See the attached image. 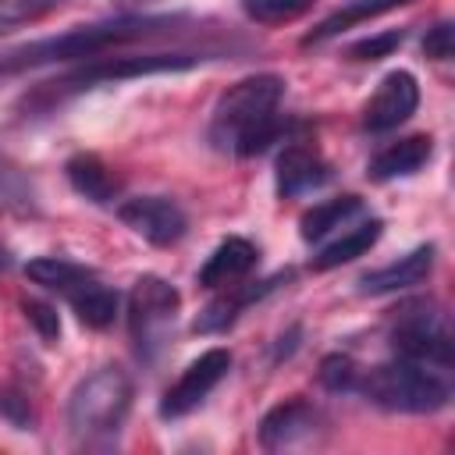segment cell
I'll use <instances>...</instances> for the list:
<instances>
[{
    "label": "cell",
    "instance_id": "1",
    "mask_svg": "<svg viewBox=\"0 0 455 455\" xmlns=\"http://www.w3.org/2000/svg\"><path fill=\"white\" fill-rule=\"evenodd\" d=\"M284 96V78L252 75L235 82L213 107L206 139L217 149H231L238 156H256L288 135V124L277 117V103Z\"/></svg>",
    "mask_w": 455,
    "mask_h": 455
},
{
    "label": "cell",
    "instance_id": "2",
    "mask_svg": "<svg viewBox=\"0 0 455 455\" xmlns=\"http://www.w3.org/2000/svg\"><path fill=\"white\" fill-rule=\"evenodd\" d=\"M178 21H181V14H128V18L71 28V32L53 36V39H36V43H25V46H18V50L0 57V78L28 71V68L57 64V60H92V57H103V50H110V46L167 32Z\"/></svg>",
    "mask_w": 455,
    "mask_h": 455
},
{
    "label": "cell",
    "instance_id": "3",
    "mask_svg": "<svg viewBox=\"0 0 455 455\" xmlns=\"http://www.w3.org/2000/svg\"><path fill=\"white\" fill-rule=\"evenodd\" d=\"M373 405L387 409V412H437L448 405L451 398V384L444 380V373L437 366L427 363H412V359H395L384 366H373L366 377H359L355 384Z\"/></svg>",
    "mask_w": 455,
    "mask_h": 455
},
{
    "label": "cell",
    "instance_id": "4",
    "mask_svg": "<svg viewBox=\"0 0 455 455\" xmlns=\"http://www.w3.org/2000/svg\"><path fill=\"white\" fill-rule=\"evenodd\" d=\"M132 409V377L121 366H100L82 377L68 398V427L78 441H100L121 430Z\"/></svg>",
    "mask_w": 455,
    "mask_h": 455
},
{
    "label": "cell",
    "instance_id": "5",
    "mask_svg": "<svg viewBox=\"0 0 455 455\" xmlns=\"http://www.w3.org/2000/svg\"><path fill=\"white\" fill-rule=\"evenodd\" d=\"M391 348L402 359L448 370L451 366V331H448V316L441 313V306L437 302L405 306L391 327Z\"/></svg>",
    "mask_w": 455,
    "mask_h": 455
},
{
    "label": "cell",
    "instance_id": "6",
    "mask_svg": "<svg viewBox=\"0 0 455 455\" xmlns=\"http://www.w3.org/2000/svg\"><path fill=\"white\" fill-rule=\"evenodd\" d=\"M203 64L196 53H121V57H92L82 68L68 71L60 82H50L57 92H82L92 85H110V82H128L142 75H164V71H188Z\"/></svg>",
    "mask_w": 455,
    "mask_h": 455
},
{
    "label": "cell",
    "instance_id": "7",
    "mask_svg": "<svg viewBox=\"0 0 455 455\" xmlns=\"http://www.w3.org/2000/svg\"><path fill=\"white\" fill-rule=\"evenodd\" d=\"M178 306H181L178 288L171 281L156 277V274H146L132 284V291H128V327H132V338H135L142 355H153L164 345L167 331L178 320Z\"/></svg>",
    "mask_w": 455,
    "mask_h": 455
},
{
    "label": "cell",
    "instance_id": "8",
    "mask_svg": "<svg viewBox=\"0 0 455 455\" xmlns=\"http://www.w3.org/2000/svg\"><path fill=\"white\" fill-rule=\"evenodd\" d=\"M231 370V352L228 348H206L199 359H192L185 366V373L164 391L160 398V416L164 419H181L192 409H199L206 402V395L228 377Z\"/></svg>",
    "mask_w": 455,
    "mask_h": 455
},
{
    "label": "cell",
    "instance_id": "9",
    "mask_svg": "<svg viewBox=\"0 0 455 455\" xmlns=\"http://www.w3.org/2000/svg\"><path fill=\"white\" fill-rule=\"evenodd\" d=\"M117 217L139 238H146L149 245H160V249L181 242L185 231H188L185 210L174 199H167V196H135V199H124L117 206Z\"/></svg>",
    "mask_w": 455,
    "mask_h": 455
},
{
    "label": "cell",
    "instance_id": "10",
    "mask_svg": "<svg viewBox=\"0 0 455 455\" xmlns=\"http://www.w3.org/2000/svg\"><path fill=\"white\" fill-rule=\"evenodd\" d=\"M419 107V85L409 71H387L377 85V92L370 96L366 110H363V128L380 135L391 132L398 124H405Z\"/></svg>",
    "mask_w": 455,
    "mask_h": 455
},
{
    "label": "cell",
    "instance_id": "11",
    "mask_svg": "<svg viewBox=\"0 0 455 455\" xmlns=\"http://www.w3.org/2000/svg\"><path fill=\"white\" fill-rule=\"evenodd\" d=\"M430 270H434V245H419V249L398 256L395 263L363 274L359 277V291L363 295H391V291L423 284L430 277Z\"/></svg>",
    "mask_w": 455,
    "mask_h": 455
},
{
    "label": "cell",
    "instance_id": "12",
    "mask_svg": "<svg viewBox=\"0 0 455 455\" xmlns=\"http://www.w3.org/2000/svg\"><path fill=\"white\" fill-rule=\"evenodd\" d=\"M256 259H259L256 245H252L249 238L231 235V238H224V242L206 256V263H203V270H199V284H203V288H224V284H231V281L245 277V274L256 267Z\"/></svg>",
    "mask_w": 455,
    "mask_h": 455
},
{
    "label": "cell",
    "instance_id": "13",
    "mask_svg": "<svg viewBox=\"0 0 455 455\" xmlns=\"http://www.w3.org/2000/svg\"><path fill=\"white\" fill-rule=\"evenodd\" d=\"M434 153V142L430 135H409V139H398V142H387L366 167V174L373 181H395V178H409L416 174Z\"/></svg>",
    "mask_w": 455,
    "mask_h": 455
},
{
    "label": "cell",
    "instance_id": "14",
    "mask_svg": "<svg viewBox=\"0 0 455 455\" xmlns=\"http://www.w3.org/2000/svg\"><path fill=\"white\" fill-rule=\"evenodd\" d=\"M313 427H316V409L302 398H288L259 419V444L263 448H284V444L306 437Z\"/></svg>",
    "mask_w": 455,
    "mask_h": 455
},
{
    "label": "cell",
    "instance_id": "15",
    "mask_svg": "<svg viewBox=\"0 0 455 455\" xmlns=\"http://www.w3.org/2000/svg\"><path fill=\"white\" fill-rule=\"evenodd\" d=\"M331 167L306 146H288L277 156V192L281 196H306L320 185H327Z\"/></svg>",
    "mask_w": 455,
    "mask_h": 455
},
{
    "label": "cell",
    "instance_id": "16",
    "mask_svg": "<svg viewBox=\"0 0 455 455\" xmlns=\"http://www.w3.org/2000/svg\"><path fill=\"white\" fill-rule=\"evenodd\" d=\"M64 174H68V181H71V188H75L78 196H85L89 203H100V206L114 203L117 192H121V181H117V178L110 174V167H107L100 156H92V153L71 156V160L64 164Z\"/></svg>",
    "mask_w": 455,
    "mask_h": 455
},
{
    "label": "cell",
    "instance_id": "17",
    "mask_svg": "<svg viewBox=\"0 0 455 455\" xmlns=\"http://www.w3.org/2000/svg\"><path fill=\"white\" fill-rule=\"evenodd\" d=\"M380 231H384V224H380L377 217L363 220L359 228H348V231H341L334 242H327L320 252H313V270H334V267H341V263H352V259H359L363 252H370V249L377 245Z\"/></svg>",
    "mask_w": 455,
    "mask_h": 455
},
{
    "label": "cell",
    "instance_id": "18",
    "mask_svg": "<svg viewBox=\"0 0 455 455\" xmlns=\"http://www.w3.org/2000/svg\"><path fill=\"white\" fill-rule=\"evenodd\" d=\"M402 4H409V0H348L345 7H338L334 14H327L313 32H306V36H302V46L327 43V39L348 32L352 25H363V21H370V18H377V14H387V11L402 7Z\"/></svg>",
    "mask_w": 455,
    "mask_h": 455
},
{
    "label": "cell",
    "instance_id": "19",
    "mask_svg": "<svg viewBox=\"0 0 455 455\" xmlns=\"http://www.w3.org/2000/svg\"><path fill=\"white\" fill-rule=\"evenodd\" d=\"M68 302H71L75 316H78L85 327H96V331L110 327V323H114V316H117V306H121L117 291H114V288H107L96 274H92L85 284H78V288L68 295Z\"/></svg>",
    "mask_w": 455,
    "mask_h": 455
},
{
    "label": "cell",
    "instance_id": "20",
    "mask_svg": "<svg viewBox=\"0 0 455 455\" xmlns=\"http://www.w3.org/2000/svg\"><path fill=\"white\" fill-rule=\"evenodd\" d=\"M281 277H274V281H259V284H242V288H231L228 295H220V299H213L203 313H199V320H196V331H203V334H213V331H224V327H231L235 320H238V313L249 306V302H256L259 295H267L274 284H277Z\"/></svg>",
    "mask_w": 455,
    "mask_h": 455
},
{
    "label": "cell",
    "instance_id": "21",
    "mask_svg": "<svg viewBox=\"0 0 455 455\" xmlns=\"http://www.w3.org/2000/svg\"><path fill=\"white\" fill-rule=\"evenodd\" d=\"M359 213H363V199H359V196H338V199L316 203L313 210L302 213L299 235H302L306 242H320V238H327L331 231L345 228V224H348L352 217H359Z\"/></svg>",
    "mask_w": 455,
    "mask_h": 455
},
{
    "label": "cell",
    "instance_id": "22",
    "mask_svg": "<svg viewBox=\"0 0 455 455\" xmlns=\"http://www.w3.org/2000/svg\"><path fill=\"white\" fill-rule=\"evenodd\" d=\"M25 277L46 291H57V295H71L78 284H85L92 277V270L71 263V259H60V256H39V259H28L25 263Z\"/></svg>",
    "mask_w": 455,
    "mask_h": 455
},
{
    "label": "cell",
    "instance_id": "23",
    "mask_svg": "<svg viewBox=\"0 0 455 455\" xmlns=\"http://www.w3.org/2000/svg\"><path fill=\"white\" fill-rule=\"evenodd\" d=\"M316 0H242V11L249 21H259V25H284V21H295L302 18Z\"/></svg>",
    "mask_w": 455,
    "mask_h": 455
},
{
    "label": "cell",
    "instance_id": "24",
    "mask_svg": "<svg viewBox=\"0 0 455 455\" xmlns=\"http://www.w3.org/2000/svg\"><path fill=\"white\" fill-rule=\"evenodd\" d=\"M68 0H0V36L14 32L21 25H32L53 11H60Z\"/></svg>",
    "mask_w": 455,
    "mask_h": 455
},
{
    "label": "cell",
    "instance_id": "25",
    "mask_svg": "<svg viewBox=\"0 0 455 455\" xmlns=\"http://www.w3.org/2000/svg\"><path fill=\"white\" fill-rule=\"evenodd\" d=\"M359 377H363V373H359V366H355L352 355L334 352V355H327V359L320 363V384H323L327 391H355Z\"/></svg>",
    "mask_w": 455,
    "mask_h": 455
},
{
    "label": "cell",
    "instance_id": "26",
    "mask_svg": "<svg viewBox=\"0 0 455 455\" xmlns=\"http://www.w3.org/2000/svg\"><path fill=\"white\" fill-rule=\"evenodd\" d=\"M402 39H405V32H402V28H391V32H380V36H370V39L352 43V46H348V57H352V60H380V57H387L395 46H402Z\"/></svg>",
    "mask_w": 455,
    "mask_h": 455
},
{
    "label": "cell",
    "instance_id": "27",
    "mask_svg": "<svg viewBox=\"0 0 455 455\" xmlns=\"http://www.w3.org/2000/svg\"><path fill=\"white\" fill-rule=\"evenodd\" d=\"M25 320L36 327V334L46 341V345H53L57 338H60V316H57V309L50 306V302H39V299H28L25 306Z\"/></svg>",
    "mask_w": 455,
    "mask_h": 455
},
{
    "label": "cell",
    "instance_id": "28",
    "mask_svg": "<svg viewBox=\"0 0 455 455\" xmlns=\"http://www.w3.org/2000/svg\"><path fill=\"white\" fill-rule=\"evenodd\" d=\"M423 53L434 57V60H448L451 57V21H441L427 32L423 39Z\"/></svg>",
    "mask_w": 455,
    "mask_h": 455
},
{
    "label": "cell",
    "instance_id": "29",
    "mask_svg": "<svg viewBox=\"0 0 455 455\" xmlns=\"http://www.w3.org/2000/svg\"><path fill=\"white\" fill-rule=\"evenodd\" d=\"M0 409H4V416H7L14 427H21V430L32 423L28 398H25V395H18V391H4V395H0Z\"/></svg>",
    "mask_w": 455,
    "mask_h": 455
},
{
    "label": "cell",
    "instance_id": "30",
    "mask_svg": "<svg viewBox=\"0 0 455 455\" xmlns=\"http://www.w3.org/2000/svg\"><path fill=\"white\" fill-rule=\"evenodd\" d=\"M14 267V256H11V249L7 245H0V274H7Z\"/></svg>",
    "mask_w": 455,
    "mask_h": 455
},
{
    "label": "cell",
    "instance_id": "31",
    "mask_svg": "<svg viewBox=\"0 0 455 455\" xmlns=\"http://www.w3.org/2000/svg\"><path fill=\"white\" fill-rule=\"evenodd\" d=\"M121 4H142V0H121Z\"/></svg>",
    "mask_w": 455,
    "mask_h": 455
}]
</instances>
